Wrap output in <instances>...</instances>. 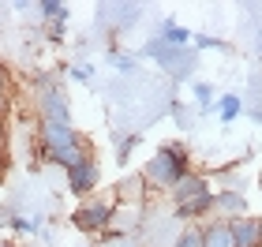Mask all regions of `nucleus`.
Returning <instances> with one entry per match:
<instances>
[{"label": "nucleus", "mask_w": 262, "mask_h": 247, "mask_svg": "<svg viewBox=\"0 0 262 247\" xmlns=\"http://www.w3.org/2000/svg\"><path fill=\"white\" fill-rule=\"evenodd\" d=\"M38 158L45 165H56V169H71L75 161H82L86 154H94V146L75 131V124H53V120H38Z\"/></svg>", "instance_id": "1"}, {"label": "nucleus", "mask_w": 262, "mask_h": 247, "mask_svg": "<svg viewBox=\"0 0 262 247\" xmlns=\"http://www.w3.org/2000/svg\"><path fill=\"white\" fill-rule=\"evenodd\" d=\"M139 172H142L150 191H172L184 176L195 172V161H191V150L184 143H161Z\"/></svg>", "instance_id": "2"}, {"label": "nucleus", "mask_w": 262, "mask_h": 247, "mask_svg": "<svg viewBox=\"0 0 262 247\" xmlns=\"http://www.w3.org/2000/svg\"><path fill=\"white\" fill-rule=\"evenodd\" d=\"M139 56H146V60H154L161 72H169L172 82H191L195 68H199V53L195 49H172V45H165L161 38H150L139 49Z\"/></svg>", "instance_id": "3"}, {"label": "nucleus", "mask_w": 262, "mask_h": 247, "mask_svg": "<svg viewBox=\"0 0 262 247\" xmlns=\"http://www.w3.org/2000/svg\"><path fill=\"white\" fill-rule=\"evenodd\" d=\"M34 109L38 120H53V124H71V101L64 94V82L53 75H34Z\"/></svg>", "instance_id": "4"}, {"label": "nucleus", "mask_w": 262, "mask_h": 247, "mask_svg": "<svg viewBox=\"0 0 262 247\" xmlns=\"http://www.w3.org/2000/svg\"><path fill=\"white\" fill-rule=\"evenodd\" d=\"M113 214H116V198L113 195H90V198H82V203L71 210V225L79 232H86V236H101V232H109Z\"/></svg>", "instance_id": "5"}, {"label": "nucleus", "mask_w": 262, "mask_h": 247, "mask_svg": "<svg viewBox=\"0 0 262 247\" xmlns=\"http://www.w3.org/2000/svg\"><path fill=\"white\" fill-rule=\"evenodd\" d=\"M64 184H68V195H75L79 203L90 198L101 187V161H98V154H86L82 161L71 165V169L64 172Z\"/></svg>", "instance_id": "6"}, {"label": "nucleus", "mask_w": 262, "mask_h": 247, "mask_svg": "<svg viewBox=\"0 0 262 247\" xmlns=\"http://www.w3.org/2000/svg\"><path fill=\"white\" fill-rule=\"evenodd\" d=\"M247 195L240 187H213V217L221 221H236V217H247Z\"/></svg>", "instance_id": "7"}, {"label": "nucleus", "mask_w": 262, "mask_h": 247, "mask_svg": "<svg viewBox=\"0 0 262 247\" xmlns=\"http://www.w3.org/2000/svg\"><path fill=\"white\" fill-rule=\"evenodd\" d=\"M213 187H210V180H206V172H191V176H184L180 184L169 191V203H172V210L176 206H187V203H195V198H202V195H210Z\"/></svg>", "instance_id": "8"}, {"label": "nucleus", "mask_w": 262, "mask_h": 247, "mask_svg": "<svg viewBox=\"0 0 262 247\" xmlns=\"http://www.w3.org/2000/svg\"><path fill=\"white\" fill-rule=\"evenodd\" d=\"M229 232H232V247H262V217L258 214L229 221Z\"/></svg>", "instance_id": "9"}, {"label": "nucleus", "mask_w": 262, "mask_h": 247, "mask_svg": "<svg viewBox=\"0 0 262 247\" xmlns=\"http://www.w3.org/2000/svg\"><path fill=\"white\" fill-rule=\"evenodd\" d=\"M158 38H161L165 45H172V49H191V38H195V34L187 30V27H180L172 15H165V19L158 23Z\"/></svg>", "instance_id": "10"}, {"label": "nucleus", "mask_w": 262, "mask_h": 247, "mask_svg": "<svg viewBox=\"0 0 262 247\" xmlns=\"http://www.w3.org/2000/svg\"><path fill=\"white\" fill-rule=\"evenodd\" d=\"M142 191H150V187H146V180H142V172H135V176H124V180L113 187V198H116V203L142 206Z\"/></svg>", "instance_id": "11"}, {"label": "nucleus", "mask_w": 262, "mask_h": 247, "mask_svg": "<svg viewBox=\"0 0 262 247\" xmlns=\"http://www.w3.org/2000/svg\"><path fill=\"white\" fill-rule=\"evenodd\" d=\"M202 247H232L229 221H221V217H210V221H202Z\"/></svg>", "instance_id": "12"}, {"label": "nucleus", "mask_w": 262, "mask_h": 247, "mask_svg": "<svg viewBox=\"0 0 262 247\" xmlns=\"http://www.w3.org/2000/svg\"><path fill=\"white\" fill-rule=\"evenodd\" d=\"M34 11H38L41 23H49V27H68V23H71V8L60 4V0H38Z\"/></svg>", "instance_id": "13"}, {"label": "nucleus", "mask_w": 262, "mask_h": 247, "mask_svg": "<svg viewBox=\"0 0 262 247\" xmlns=\"http://www.w3.org/2000/svg\"><path fill=\"white\" fill-rule=\"evenodd\" d=\"M191 101H195L199 113H213V109H217V90H213V82L191 79Z\"/></svg>", "instance_id": "14"}, {"label": "nucleus", "mask_w": 262, "mask_h": 247, "mask_svg": "<svg viewBox=\"0 0 262 247\" xmlns=\"http://www.w3.org/2000/svg\"><path fill=\"white\" fill-rule=\"evenodd\" d=\"M213 113L221 116V124H236V120L247 113V105H244L240 94H221V98H217V109H213Z\"/></svg>", "instance_id": "15"}, {"label": "nucleus", "mask_w": 262, "mask_h": 247, "mask_svg": "<svg viewBox=\"0 0 262 247\" xmlns=\"http://www.w3.org/2000/svg\"><path fill=\"white\" fill-rule=\"evenodd\" d=\"M4 225L11 229V236H34V232H38V221H30V217H23V214H8Z\"/></svg>", "instance_id": "16"}, {"label": "nucleus", "mask_w": 262, "mask_h": 247, "mask_svg": "<svg viewBox=\"0 0 262 247\" xmlns=\"http://www.w3.org/2000/svg\"><path fill=\"white\" fill-rule=\"evenodd\" d=\"M109 64L116 68V72H135V68H139V56L135 53H120V49H116V45H113V49H109Z\"/></svg>", "instance_id": "17"}, {"label": "nucleus", "mask_w": 262, "mask_h": 247, "mask_svg": "<svg viewBox=\"0 0 262 247\" xmlns=\"http://www.w3.org/2000/svg\"><path fill=\"white\" fill-rule=\"evenodd\" d=\"M172 247H202V225H184L176 232Z\"/></svg>", "instance_id": "18"}, {"label": "nucleus", "mask_w": 262, "mask_h": 247, "mask_svg": "<svg viewBox=\"0 0 262 247\" xmlns=\"http://www.w3.org/2000/svg\"><path fill=\"white\" fill-rule=\"evenodd\" d=\"M169 116L176 120V127H184V131L195 124V113L187 109V101H172V105H169Z\"/></svg>", "instance_id": "19"}, {"label": "nucleus", "mask_w": 262, "mask_h": 247, "mask_svg": "<svg viewBox=\"0 0 262 247\" xmlns=\"http://www.w3.org/2000/svg\"><path fill=\"white\" fill-rule=\"evenodd\" d=\"M139 143H142V135H120L116 139V165H127L131 150H135Z\"/></svg>", "instance_id": "20"}, {"label": "nucleus", "mask_w": 262, "mask_h": 247, "mask_svg": "<svg viewBox=\"0 0 262 247\" xmlns=\"http://www.w3.org/2000/svg\"><path fill=\"white\" fill-rule=\"evenodd\" d=\"M8 105H11V72L8 64H0V116L8 113Z\"/></svg>", "instance_id": "21"}, {"label": "nucleus", "mask_w": 262, "mask_h": 247, "mask_svg": "<svg viewBox=\"0 0 262 247\" xmlns=\"http://www.w3.org/2000/svg\"><path fill=\"white\" fill-rule=\"evenodd\" d=\"M191 49H195V53H213V49H225V41L213 38V34H195V38H191Z\"/></svg>", "instance_id": "22"}, {"label": "nucleus", "mask_w": 262, "mask_h": 247, "mask_svg": "<svg viewBox=\"0 0 262 247\" xmlns=\"http://www.w3.org/2000/svg\"><path fill=\"white\" fill-rule=\"evenodd\" d=\"M64 75H68L71 82H90V79H94V64H71Z\"/></svg>", "instance_id": "23"}, {"label": "nucleus", "mask_w": 262, "mask_h": 247, "mask_svg": "<svg viewBox=\"0 0 262 247\" xmlns=\"http://www.w3.org/2000/svg\"><path fill=\"white\" fill-rule=\"evenodd\" d=\"M68 38V27H49V41H56V45H60Z\"/></svg>", "instance_id": "24"}, {"label": "nucleus", "mask_w": 262, "mask_h": 247, "mask_svg": "<svg viewBox=\"0 0 262 247\" xmlns=\"http://www.w3.org/2000/svg\"><path fill=\"white\" fill-rule=\"evenodd\" d=\"M247 116H251V124L262 127V105H251V109H247Z\"/></svg>", "instance_id": "25"}, {"label": "nucleus", "mask_w": 262, "mask_h": 247, "mask_svg": "<svg viewBox=\"0 0 262 247\" xmlns=\"http://www.w3.org/2000/svg\"><path fill=\"white\" fill-rule=\"evenodd\" d=\"M0 247H15V243H11V240H0Z\"/></svg>", "instance_id": "26"}, {"label": "nucleus", "mask_w": 262, "mask_h": 247, "mask_svg": "<svg viewBox=\"0 0 262 247\" xmlns=\"http://www.w3.org/2000/svg\"><path fill=\"white\" fill-rule=\"evenodd\" d=\"M258 195H262V172H258Z\"/></svg>", "instance_id": "27"}]
</instances>
